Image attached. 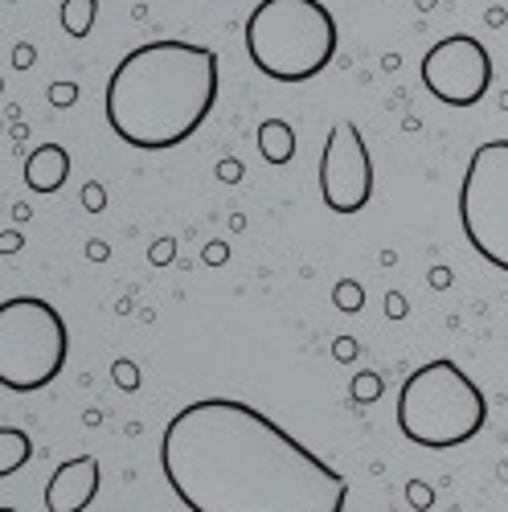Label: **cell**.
Segmentation results:
<instances>
[{
	"instance_id": "cell-1",
	"label": "cell",
	"mask_w": 508,
	"mask_h": 512,
	"mask_svg": "<svg viewBox=\"0 0 508 512\" xmlns=\"http://www.w3.org/2000/svg\"><path fill=\"white\" fill-rule=\"evenodd\" d=\"M160 472L189 512H345L349 480L238 398H201L173 414Z\"/></svg>"
},
{
	"instance_id": "cell-2",
	"label": "cell",
	"mask_w": 508,
	"mask_h": 512,
	"mask_svg": "<svg viewBox=\"0 0 508 512\" xmlns=\"http://www.w3.org/2000/svg\"><path fill=\"white\" fill-rule=\"evenodd\" d=\"M222 91L218 54L193 41H148L132 50L107 82L111 132L144 152L185 144L209 119Z\"/></svg>"
},
{
	"instance_id": "cell-3",
	"label": "cell",
	"mask_w": 508,
	"mask_h": 512,
	"mask_svg": "<svg viewBox=\"0 0 508 512\" xmlns=\"http://www.w3.org/2000/svg\"><path fill=\"white\" fill-rule=\"evenodd\" d=\"M246 54L275 82H308L336 54V17L320 0H259L246 17Z\"/></svg>"
},
{
	"instance_id": "cell-4",
	"label": "cell",
	"mask_w": 508,
	"mask_h": 512,
	"mask_svg": "<svg viewBox=\"0 0 508 512\" xmlns=\"http://www.w3.org/2000/svg\"><path fill=\"white\" fill-rule=\"evenodd\" d=\"M488 402L484 390L455 361H431L402 381L398 394V431L427 447L451 451L484 431Z\"/></svg>"
},
{
	"instance_id": "cell-5",
	"label": "cell",
	"mask_w": 508,
	"mask_h": 512,
	"mask_svg": "<svg viewBox=\"0 0 508 512\" xmlns=\"http://www.w3.org/2000/svg\"><path fill=\"white\" fill-rule=\"evenodd\" d=\"M70 332L62 312L37 295H13L0 304V386L33 394L62 373Z\"/></svg>"
},
{
	"instance_id": "cell-6",
	"label": "cell",
	"mask_w": 508,
	"mask_h": 512,
	"mask_svg": "<svg viewBox=\"0 0 508 512\" xmlns=\"http://www.w3.org/2000/svg\"><path fill=\"white\" fill-rule=\"evenodd\" d=\"M459 226L480 259L508 271V140L472 152L459 185Z\"/></svg>"
},
{
	"instance_id": "cell-7",
	"label": "cell",
	"mask_w": 508,
	"mask_h": 512,
	"mask_svg": "<svg viewBox=\"0 0 508 512\" xmlns=\"http://www.w3.org/2000/svg\"><path fill=\"white\" fill-rule=\"evenodd\" d=\"M422 87L447 107H472L492 87V58L480 37H443L422 58Z\"/></svg>"
},
{
	"instance_id": "cell-8",
	"label": "cell",
	"mask_w": 508,
	"mask_h": 512,
	"mask_svg": "<svg viewBox=\"0 0 508 512\" xmlns=\"http://www.w3.org/2000/svg\"><path fill=\"white\" fill-rule=\"evenodd\" d=\"M320 197L332 213H361L373 197V160L353 123H336L320 156Z\"/></svg>"
},
{
	"instance_id": "cell-9",
	"label": "cell",
	"mask_w": 508,
	"mask_h": 512,
	"mask_svg": "<svg viewBox=\"0 0 508 512\" xmlns=\"http://www.w3.org/2000/svg\"><path fill=\"white\" fill-rule=\"evenodd\" d=\"M99 496V459L78 455L66 459L46 484V508L50 512H87Z\"/></svg>"
},
{
	"instance_id": "cell-10",
	"label": "cell",
	"mask_w": 508,
	"mask_h": 512,
	"mask_svg": "<svg viewBox=\"0 0 508 512\" xmlns=\"http://www.w3.org/2000/svg\"><path fill=\"white\" fill-rule=\"evenodd\" d=\"M70 177V152L62 144H41L25 160V185L33 193H58Z\"/></svg>"
},
{
	"instance_id": "cell-11",
	"label": "cell",
	"mask_w": 508,
	"mask_h": 512,
	"mask_svg": "<svg viewBox=\"0 0 508 512\" xmlns=\"http://www.w3.org/2000/svg\"><path fill=\"white\" fill-rule=\"evenodd\" d=\"M259 152H263L267 164H287L295 156V132H291V123L267 119L259 127Z\"/></svg>"
},
{
	"instance_id": "cell-12",
	"label": "cell",
	"mask_w": 508,
	"mask_h": 512,
	"mask_svg": "<svg viewBox=\"0 0 508 512\" xmlns=\"http://www.w3.org/2000/svg\"><path fill=\"white\" fill-rule=\"evenodd\" d=\"M33 455V443L17 426H0V476H13L17 467Z\"/></svg>"
},
{
	"instance_id": "cell-13",
	"label": "cell",
	"mask_w": 508,
	"mask_h": 512,
	"mask_svg": "<svg viewBox=\"0 0 508 512\" xmlns=\"http://www.w3.org/2000/svg\"><path fill=\"white\" fill-rule=\"evenodd\" d=\"M99 17V0H62V29L70 37H87Z\"/></svg>"
},
{
	"instance_id": "cell-14",
	"label": "cell",
	"mask_w": 508,
	"mask_h": 512,
	"mask_svg": "<svg viewBox=\"0 0 508 512\" xmlns=\"http://www.w3.org/2000/svg\"><path fill=\"white\" fill-rule=\"evenodd\" d=\"M361 300H365V295H361V287H357V283H341V287H336V304H341L345 312L361 308Z\"/></svg>"
},
{
	"instance_id": "cell-15",
	"label": "cell",
	"mask_w": 508,
	"mask_h": 512,
	"mask_svg": "<svg viewBox=\"0 0 508 512\" xmlns=\"http://www.w3.org/2000/svg\"><path fill=\"white\" fill-rule=\"evenodd\" d=\"M111 373H115V381H119L123 390H136V386H140V369H136L132 361H119Z\"/></svg>"
},
{
	"instance_id": "cell-16",
	"label": "cell",
	"mask_w": 508,
	"mask_h": 512,
	"mask_svg": "<svg viewBox=\"0 0 508 512\" xmlns=\"http://www.w3.org/2000/svg\"><path fill=\"white\" fill-rule=\"evenodd\" d=\"M103 189L99 185H87V189H82V205H87V209H103Z\"/></svg>"
},
{
	"instance_id": "cell-17",
	"label": "cell",
	"mask_w": 508,
	"mask_h": 512,
	"mask_svg": "<svg viewBox=\"0 0 508 512\" xmlns=\"http://www.w3.org/2000/svg\"><path fill=\"white\" fill-rule=\"evenodd\" d=\"M410 500H414L418 508H427L435 496H431V488H427V484H410Z\"/></svg>"
},
{
	"instance_id": "cell-18",
	"label": "cell",
	"mask_w": 508,
	"mask_h": 512,
	"mask_svg": "<svg viewBox=\"0 0 508 512\" xmlns=\"http://www.w3.org/2000/svg\"><path fill=\"white\" fill-rule=\"evenodd\" d=\"M54 103H74V87H70V82H66V87H54Z\"/></svg>"
},
{
	"instance_id": "cell-19",
	"label": "cell",
	"mask_w": 508,
	"mask_h": 512,
	"mask_svg": "<svg viewBox=\"0 0 508 512\" xmlns=\"http://www.w3.org/2000/svg\"><path fill=\"white\" fill-rule=\"evenodd\" d=\"M168 254H173V242H164V246H156V250H152V263H168Z\"/></svg>"
},
{
	"instance_id": "cell-20",
	"label": "cell",
	"mask_w": 508,
	"mask_h": 512,
	"mask_svg": "<svg viewBox=\"0 0 508 512\" xmlns=\"http://www.w3.org/2000/svg\"><path fill=\"white\" fill-rule=\"evenodd\" d=\"M0 512H13V508H0Z\"/></svg>"
}]
</instances>
